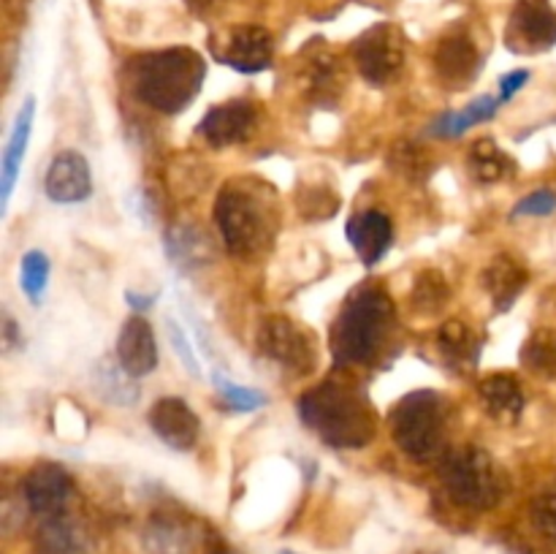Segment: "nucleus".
<instances>
[{
    "label": "nucleus",
    "instance_id": "1",
    "mask_svg": "<svg viewBox=\"0 0 556 554\" xmlns=\"http://www.w3.org/2000/svg\"><path fill=\"white\" fill-rule=\"evenodd\" d=\"M396 307L378 282H362L348 293L331 324V358L340 367H369L380 362L394 337Z\"/></svg>",
    "mask_w": 556,
    "mask_h": 554
},
{
    "label": "nucleus",
    "instance_id": "2",
    "mask_svg": "<svg viewBox=\"0 0 556 554\" xmlns=\"http://www.w3.org/2000/svg\"><path fill=\"white\" fill-rule=\"evenodd\" d=\"M299 418L329 449H364L378 435V413L358 386L324 380L304 391L296 402Z\"/></svg>",
    "mask_w": 556,
    "mask_h": 554
},
{
    "label": "nucleus",
    "instance_id": "3",
    "mask_svg": "<svg viewBox=\"0 0 556 554\" xmlns=\"http://www.w3.org/2000/svg\"><path fill=\"white\" fill-rule=\"evenodd\" d=\"M215 223L231 255L266 253L280 228L275 190L253 177L228 179L215 199Z\"/></svg>",
    "mask_w": 556,
    "mask_h": 554
},
{
    "label": "nucleus",
    "instance_id": "4",
    "mask_svg": "<svg viewBox=\"0 0 556 554\" xmlns=\"http://www.w3.org/2000/svg\"><path fill=\"white\" fill-rule=\"evenodd\" d=\"M206 79V63L195 49L168 47L136 54L128 63L130 92L150 109L179 114L195 101Z\"/></svg>",
    "mask_w": 556,
    "mask_h": 554
},
{
    "label": "nucleus",
    "instance_id": "5",
    "mask_svg": "<svg viewBox=\"0 0 556 554\" xmlns=\"http://www.w3.org/2000/svg\"><path fill=\"white\" fill-rule=\"evenodd\" d=\"M396 445L418 465L443 459L448 451V402L440 391L416 389L402 396L389 413Z\"/></svg>",
    "mask_w": 556,
    "mask_h": 554
},
{
    "label": "nucleus",
    "instance_id": "6",
    "mask_svg": "<svg viewBox=\"0 0 556 554\" xmlns=\"http://www.w3.org/2000/svg\"><path fill=\"white\" fill-rule=\"evenodd\" d=\"M440 481L459 508L492 511L508 494V476L481 445H462L440 459Z\"/></svg>",
    "mask_w": 556,
    "mask_h": 554
},
{
    "label": "nucleus",
    "instance_id": "7",
    "mask_svg": "<svg viewBox=\"0 0 556 554\" xmlns=\"http://www.w3.org/2000/svg\"><path fill=\"white\" fill-rule=\"evenodd\" d=\"M356 68L375 87L391 85L405 65V36L391 22H380L364 30L351 47Z\"/></svg>",
    "mask_w": 556,
    "mask_h": 554
},
{
    "label": "nucleus",
    "instance_id": "8",
    "mask_svg": "<svg viewBox=\"0 0 556 554\" xmlns=\"http://www.w3.org/2000/svg\"><path fill=\"white\" fill-rule=\"evenodd\" d=\"M258 353L288 375L313 373L315 362H318L313 337L286 315H275V318H266L261 324Z\"/></svg>",
    "mask_w": 556,
    "mask_h": 554
},
{
    "label": "nucleus",
    "instance_id": "9",
    "mask_svg": "<svg viewBox=\"0 0 556 554\" xmlns=\"http://www.w3.org/2000/svg\"><path fill=\"white\" fill-rule=\"evenodd\" d=\"M212 54L239 74H261L275 60V38L261 25L228 27L223 36L212 38Z\"/></svg>",
    "mask_w": 556,
    "mask_h": 554
},
{
    "label": "nucleus",
    "instance_id": "10",
    "mask_svg": "<svg viewBox=\"0 0 556 554\" xmlns=\"http://www.w3.org/2000/svg\"><path fill=\"white\" fill-rule=\"evenodd\" d=\"M505 43L516 54L546 52L556 43V11L548 0H519L505 27Z\"/></svg>",
    "mask_w": 556,
    "mask_h": 554
},
{
    "label": "nucleus",
    "instance_id": "11",
    "mask_svg": "<svg viewBox=\"0 0 556 554\" xmlns=\"http://www.w3.org/2000/svg\"><path fill=\"white\" fill-rule=\"evenodd\" d=\"M434 74L440 76L445 87L451 90H465L481 76L483 54L478 43L472 41L470 33L454 30L443 36L434 47Z\"/></svg>",
    "mask_w": 556,
    "mask_h": 554
},
{
    "label": "nucleus",
    "instance_id": "12",
    "mask_svg": "<svg viewBox=\"0 0 556 554\" xmlns=\"http://www.w3.org/2000/svg\"><path fill=\"white\" fill-rule=\"evenodd\" d=\"M22 494H25L27 508L41 519L63 514L74 498V478L58 462H38L36 467L27 470L25 481H22Z\"/></svg>",
    "mask_w": 556,
    "mask_h": 554
},
{
    "label": "nucleus",
    "instance_id": "13",
    "mask_svg": "<svg viewBox=\"0 0 556 554\" xmlns=\"http://www.w3.org/2000/svg\"><path fill=\"white\" fill-rule=\"evenodd\" d=\"M255 128H258V112L244 98L212 106L199 123L201 139L210 147H215V150L244 144L255 134Z\"/></svg>",
    "mask_w": 556,
    "mask_h": 554
},
{
    "label": "nucleus",
    "instance_id": "14",
    "mask_svg": "<svg viewBox=\"0 0 556 554\" xmlns=\"http://www.w3.org/2000/svg\"><path fill=\"white\" fill-rule=\"evenodd\" d=\"M147 424L172 451H190L199 443L201 418L182 396H161L147 413Z\"/></svg>",
    "mask_w": 556,
    "mask_h": 554
},
{
    "label": "nucleus",
    "instance_id": "15",
    "mask_svg": "<svg viewBox=\"0 0 556 554\" xmlns=\"http://www.w3.org/2000/svg\"><path fill=\"white\" fill-rule=\"evenodd\" d=\"M43 193L54 204H81L90 199L92 174L87 158L76 150L58 152L43 177Z\"/></svg>",
    "mask_w": 556,
    "mask_h": 554
},
{
    "label": "nucleus",
    "instance_id": "16",
    "mask_svg": "<svg viewBox=\"0 0 556 554\" xmlns=\"http://www.w3.org/2000/svg\"><path fill=\"white\" fill-rule=\"evenodd\" d=\"M345 237L362 264L375 266L394 244V223L383 210H362L345 223Z\"/></svg>",
    "mask_w": 556,
    "mask_h": 554
},
{
    "label": "nucleus",
    "instance_id": "17",
    "mask_svg": "<svg viewBox=\"0 0 556 554\" xmlns=\"http://www.w3.org/2000/svg\"><path fill=\"white\" fill-rule=\"evenodd\" d=\"M33 123H36V96H27L25 101H22V106L16 109L14 125H11L9 141H5L3 161H0V212H3V215L5 210H9L16 179H20L22 163H25Z\"/></svg>",
    "mask_w": 556,
    "mask_h": 554
},
{
    "label": "nucleus",
    "instance_id": "18",
    "mask_svg": "<svg viewBox=\"0 0 556 554\" xmlns=\"http://www.w3.org/2000/svg\"><path fill=\"white\" fill-rule=\"evenodd\" d=\"M114 356L134 378H147V375L155 373L157 342L150 320H144L141 315H130L117 335V353Z\"/></svg>",
    "mask_w": 556,
    "mask_h": 554
},
{
    "label": "nucleus",
    "instance_id": "19",
    "mask_svg": "<svg viewBox=\"0 0 556 554\" xmlns=\"http://www.w3.org/2000/svg\"><path fill=\"white\" fill-rule=\"evenodd\" d=\"M481 282L497 313H508L530 282V272L510 253H497L481 272Z\"/></svg>",
    "mask_w": 556,
    "mask_h": 554
},
{
    "label": "nucleus",
    "instance_id": "20",
    "mask_svg": "<svg viewBox=\"0 0 556 554\" xmlns=\"http://www.w3.org/2000/svg\"><path fill=\"white\" fill-rule=\"evenodd\" d=\"M478 394H481L489 416L500 424H516L521 418V413H525V389H521L519 378L510 373L486 375L478 383Z\"/></svg>",
    "mask_w": 556,
    "mask_h": 554
},
{
    "label": "nucleus",
    "instance_id": "21",
    "mask_svg": "<svg viewBox=\"0 0 556 554\" xmlns=\"http://www.w3.org/2000/svg\"><path fill=\"white\" fill-rule=\"evenodd\" d=\"M33 543H36L38 554H87L85 527L65 511L63 514L43 516Z\"/></svg>",
    "mask_w": 556,
    "mask_h": 554
},
{
    "label": "nucleus",
    "instance_id": "22",
    "mask_svg": "<svg viewBox=\"0 0 556 554\" xmlns=\"http://www.w3.org/2000/svg\"><path fill=\"white\" fill-rule=\"evenodd\" d=\"M92 386H96L98 396L109 405L130 407L139 402L141 389L136 383L134 375L119 364L117 356H101L92 367Z\"/></svg>",
    "mask_w": 556,
    "mask_h": 554
},
{
    "label": "nucleus",
    "instance_id": "23",
    "mask_svg": "<svg viewBox=\"0 0 556 554\" xmlns=\"http://www.w3.org/2000/svg\"><path fill=\"white\" fill-rule=\"evenodd\" d=\"M166 253L177 269L193 272L210 264L215 250H212V242L201 228L190 226V223H179L166 234Z\"/></svg>",
    "mask_w": 556,
    "mask_h": 554
},
{
    "label": "nucleus",
    "instance_id": "24",
    "mask_svg": "<svg viewBox=\"0 0 556 554\" xmlns=\"http://www.w3.org/2000/svg\"><path fill=\"white\" fill-rule=\"evenodd\" d=\"M438 351L454 369H472L481 358V340L459 318H451L438 331Z\"/></svg>",
    "mask_w": 556,
    "mask_h": 554
},
{
    "label": "nucleus",
    "instance_id": "25",
    "mask_svg": "<svg viewBox=\"0 0 556 554\" xmlns=\"http://www.w3.org/2000/svg\"><path fill=\"white\" fill-rule=\"evenodd\" d=\"M467 168L481 185H497L514 177L516 161L494 139H481L467 152Z\"/></svg>",
    "mask_w": 556,
    "mask_h": 554
},
{
    "label": "nucleus",
    "instance_id": "26",
    "mask_svg": "<svg viewBox=\"0 0 556 554\" xmlns=\"http://www.w3.org/2000/svg\"><path fill=\"white\" fill-rule=\"evenodd\" d=\"M500 106H503V101L494 96L476 98V101H470L465 109H459V112H445L443 117L434 119L432 136H438V139H459V136H465L467 130H472L476 125L494 119Z\"/></svg>",
    "mask_w": 556,
    "mask_h": 554
},
{
    "label": "nucleus",
    "instance_id": "27",
    "mask_svg": "<svg viewBox=\"0 0 556 554\" xmlns=\"http://www.w3.org/2000/svg\"><path fill=\"white\" fill-rule=\"evenodd\" d=\"M345 87V76H342V65L334 54L324 52L307 63V74H304V90L315 103L326 106V103H337Z\"/></svg>",
    "mask_w": 556,
    "mask_h": 554
},
{
    "label": "nucleus",
    "instance_id": "28",
    "mask_svg": "<svg viewBox=\"0 0 556 554\" xmlns=\"http://www.w3.org/2000/svg\"><path fill=\"white\" fill-rule=\"evenodd\" d=\"M521 364L543 380H556V329H535L519 351Z\"/></svg>",
    "mask_w": 556,
    "mask_h": 554
},
{
    "label": "nucleus",
    "instance_id": "29",
    "mask_svg": "<svg viewBox=\"0 0 556 554\" xmlns=\"http://www.w3.org/2000/svg\"><path fill=\"white\" fill-rule=\"evenodd\" d=\"M451 286L440 269H421L413 280L410 288V307L418 315H438L448 304Z\"/></svg>",
    "mask_w": 556,
    "mask_h": 554
},
{
    "label": "nucleus",
    "instance_id": "30",
    "mask_svg": "<svg viewBox=\"0 0 556 554\" xmlns=\"http://www.w3.org/2000/svg\"><path fill=\"white\" fill-rule=\"evenodd\" d=\"M49 275H52V261H49V255L43 253V250L33 248L22 255L20 288L33 307H38V304L43 302V297H47Z\"/></svg>",
    "mask_w": 556,
    "mask_h": 554
},
{
    "label": "nucleus",
    "instance_id": "31",
    "mask_svg": "<svg viewBox=\"0 0 556 554\" xmlns=\"http://www.w3.org/2000/svg\"><path fill=\"white\" fill-rule=\"evenodd\" d=\"M212 383H215V391L223 396V402H226L231 411L253 413V411H258V407L266 405V394L250 389V386L233 383V380L226 378L223 373L212 375Z\"/></svg>",
    "mask_w": 556,
    "mask_h": 554
},
{
    "label": "nucleus",
    "instance_id": "32",
    "mask_svg": "<svg viewBox=\"0 0 556 554\" xmlns=\"http://www.w3.org/2000/svg\"><path fill=\"white\" fill-rule=\"evenodd\" d=\"M147 546L155 554H185L188 552V532L172 519H155L147 532Z\"/></svg>",
    "mask_w": 556,
    "mask_h": 554
},
{
    "label": "nucleus",
    "instance_id": "33",
    "mask_svg": "<svg viewBox=\"0 0 556 554\" xmlns=\"http://www.w3.org/2000/svg\"><path fill=\"white\" fill-rule=\"evenodd\" d=\"M340 206V199L331 188H302L299 190V210H302V217L307 221H324V217H331Z\"/></svg>",
    "mask_w": 556,
    "mask_h": 554
},
{
    "label": "nucleus",
    "instance_id": "34",
    "mask_svg": "<svg viewBox=\"0 0 556 554\" xmlns=\"http://www.w3.org/2000/svg\"><path fill=\"white\" fill-rule=\"evenodd\" d=\"M389 166L407 179H424L429 174V161L418 144H396L389 155Z\"/></svg>",
    "mask_w": 556,
    "mask_h": 554
},
{
    "label": "nucleus",
    "instance_id": "35",
    "mask_svg": "<svg viewBox=\"0 0 556 554\" xmlns=\"http://www.w3.org/2000/svg\"><path fill=\"white\" fill-rule=\"evenodd\" d=\"M166 337H168V342H172L177 358L182 362V367L188 369V375H193V378H201V375H204V369H201L199 356H195L193 342L188 340L185 329L174 318H166Z\"/></svg>",
    "mask_w": 556,
    "mask_h": 554
},
{
    "label": "nucleus",
    "instance_id": "36",
    "mask_svg": "<svg viewBox=\"0 0 556 554\" xmlns=\"http://www.w3.org/2000/svg\"><path fill=\"white\" fill-rule=\"evenodd\" d=\"M532 525L556 543V487L543 489L535 500H532Z\"/></svg>",
    "mask_w": 556,
    "mask_h": 554
},
{
    "label": "nucleus",
    "instance_id": "37",
    "mask_svg": "<svg viewBox=\"0 0 556 554\" xmlns=\"http://www.w3.org/2000/svg\"><path fill=\"white\" fill-rule=\"evenodd\" d=\"M556 210V193L552 188H538L532 193H527L525 199L516 201L510 217H546Z\"/></svg>",
    "mask_w": 556,
    "mask_h": 554
},
{
    "label": "nucleus",
    "instance_id": "38",
    "mask_svg": "<svg viewBox=\"0 0 556 554\" xmlns=\"http://www.w3.org/2000/svg\"><path fill=\"white\" fill-rule=\"evenodd\" d=\"M530 71L527 68H516V71H508V74L503 76V79H500V101L503 103H508L510 98L516 96V92L519 90H525V85L527 81H530Z\"/></svg>",
    "mask_w": 556,
    "mask_h": 554
},
{
    "label": "nucleus",
    "instance_id": "39",
    "mask_svg": "<svg viewBox=\"0 0 556 554\" xmlns=\"http://www.w3.org/2000/svg\"><path fill=\"white\" fill-rule=\"evenodd\" d=\"M182 307H185V313H188V318H190V329L195 331V342H199L201 348H204V353L206 356H212V345H210V331H206V326H204V320L199 318V313H193V310L188 307V304L182 302Z\"/></svg>",
    "mask_w": 556,
    "mask_h": 554
},
{
    "label": "nucleus",
    "instance_id": "40",
    "mask_svg": "<svg viewBox=\"0 0 556 554\" xmlns=\"http://www.w3.org/2000/svg\"><path fill=\"white\" fill-rule=\"evenodd\" d=\"M0 340H3V351L5 353H11L22 342V331L16 329V320L11 318L9 313L3 315V335H0Z\"/></svg>",
    "mask_w": 556,
    "mask_h": 554
},
{
    "label": "nucleus",
    "instance_id": "41",
    "mask_svg": "<svg viewBox=\"0 0 556 554\" xmlns=\"http://www.w3.org/2000/svg\"><path fill=\"white\" fill-rule=\"evenodd\" d=\"M125 302H128L134 310H139V313H144V310H150L152 304H155V297H152V293L125 291Z\"/></svg>",
    "mask_w": 556,
    "mask_h": 554
},
{
    "label": "nucleus",
    "instance_id": "42",
    "mask_svg": "<svg viewBox=\"0 0 556 554\" xmlns=\"http://www.w3.org/2000/svg\"><path fill=\"white\" fill-rule=\"evenodd\" d=\"M210 554H228V549L226 546H223V543L220 541H217L215 543V546H212V552Z\"/></svg>",
    "mask_w": 556,
    "mask_h": 554
},
{
    "label": "nucleus",
    "instance_id": "43",
    "mask_svg": "<svg viewBox=\"0 0 556 554\" xmlns=\"http://www.w3.org/2000/svg\"><path fill=\"white\" fill-rule=\"evenodd\" d=\"M277 554H299V552H293V549H282V552H277Z\"/></svg>",
    "mask_w": 556,
    "mask_h": 554
}]
</instances>
